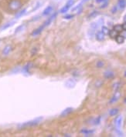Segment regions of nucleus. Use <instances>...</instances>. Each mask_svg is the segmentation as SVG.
Listing matches in <instances>:
<instances>
[{
  "label": "nucleus",
  "mask_w": 126,
  "mask_h": 137,
  "mask_svg": "<svg viewBox=\"0 0 126 137\" xmlns=\"http://www.w3.org/2000/svg\"><path fill=\"white\" fill-rule=\"evenodd\" d=\"M43 119V118L42 116H39L33 120H30V121H28V122L20 124V125L18 126V128L20 129H26V128H29V127L36 126L37 125H39V124L42 122Z\"/></svg>",
  "instance_id": "1"
},
{
  "label": "nucleus",
  "mask_w": 126,
  "mask_h": 137,
  "mask_svg": "<svg viewBox=\"0 0 126 137\" xmlns=\"http://www.w3.org/2000/svg\"><path fill=\"white\" fill-rule=\"evenodd\" d=\"M23 6L21 0H11L8 4V9L10 12H18Z\"/></svg>",
  "instance_id": "2"
},
{
  "label": "nucleus",
  "mask_w": 126,
  "mask_h": 137,
  "mask_svg": "<svg viewBox=\"0 0 126 137\" xmlns=\"http://www.w3.org/2000/svg\"><path fill=\"white\" fill-rule=\"evenodd\" d=\"M74 4V0H69V1L67 2V4L60 10V13H63V14L66 13V12H67V11L71 9V6H73Z\"/></svg>",
  "instance_id": "3"
},
{
  "label": "nucleus",
  "mask_w": 126,
  "mask_h": 137,
  "mask_svg": "<svg viewBox=\"0 0 126 137\" xmlns=\"http://www.w3.org/2000/svg\"><path fill=\"white\" fill-rule=\"evenodd\" d=\"M56 15H57V12H55L54 14H53V15H51V16L50 17H49L43 23V26H44V27H47V26H50V24L52 22H53V20L54 19V18L56 17Z\"/></svg>",
  "instance_id": "4"
},
{
  "label": "nucleus",
  "mask_w": 126,
  "mask_h": 137,
  "mask_svg": "<svg viewBox=\"0 0 126 137\" xmlns=\"http://www.w3.org/2000/svg\"><path fill=\"white\" fill-rule=\"evenodd\" d=\"M73 112H74V109L72 107H67L61 112V113L60 114V117H65L68 115H70L71 113H72Z\"/></svg>",
  "instance_id": "5"
},
{
  "label": "nucleus",
  "mask_w": 126,
  "mask_h": 137,
  "mask_svg": "<svg viewBox=\"0 0 126 137\" xmlns=\"http://www.w3.org/2000/svg\"><path fill=\"white\" fill-rule=\"evenodd\" d=\"M103 23H104V20L103 19H99V20H98L96 22H92L91 25V29L94 30V29H98L100 26H101Z\"/></svg>",
  "instance_id": "6"
},
{
  "label": "nucleus",
  "mask_w": 126,
  "mask_h": 137,
  "mask_svg": "<svg viewBox=\"0 0 126 137\" xmlns=\"http://www.w3.org/2000/svg\"><path fill=\"white\" fill-rule=\"evenodd\" d=\"M122 116H118L115 118V125L118 129H119L122 126Z\"/></svg>",
  "instance_id": "7"
},
{
  "label": "nucleus",
  "mask_w": 126,
  "mask_h": 137,
  "mask_svg": "<svg viewBox=\"0 0 126 137\" xmlns=\"http://www.w3.org/2000/svg\"><path fill=\"white\" fill-rule=\"evenodd\" d=\"M53 11V7L52 5H49L47 7L43 10V13H42V16H48L50 14H51Z\"/></svg>",
  "instance_id": "8"
},
{
  "label": "nucleus",
  "mask_w": 126,
  "mask_h": 137,
  "mask_svg": "<svg viewBox=\"0 0 126 137\" xmlns=\"http://www.w3.org/2000/svg\"><path fill=\"white\" fill-rule=\"evenodd\" d=\"M45 29V27H44L43 25L42 26H40V27H38L37 29H34L33 31V33H31V35L32 36H36V35H40L42 32H43V30Z\"/></svg>",
  "instance_id": "9"
},
{
  "label": "nucleus",
  "mask_w": 126,
  "mask_h": 137,
  "mask_svg": "<svg viewBox=\"0 0 126 137\" xmlns=\"http://www.w3.org/2000/svg\"><path fill=\"white\" fill-rule=\"evenodd\" d=\"M121 97V93L119 92L118 91H116L115 93V95L113 96V97L110 99V101H109V103H115V102H117L119 99H120Z\"/></svg>",
  "instance_id": "10"
},
{
  "label": "nucleus",
  "mask_w": 126,
  "mask_h": 137,
  "mask_svg": "<svg viewBox=\"0 0 126 137\" xmlns=\"http://www.w3.org/2000/svg\"><path fill=\"white\" fill-rule=\"evenodd\" d=\"M105 38V35L101 32V31H98V32L95 33V39L101 42V41H103Z\"/></svg>",
  "instance_id": "11"
},
{
  "label": "nucleus",
  "mask_w": 126,
  "mask_h": 137,
  "mask_svg": "<svg viewBox=\"0 0 126 137\" xmlns=\"http://www.w3.org/2000/svg\"><path fill=\"white\" fill-rule=\"evenodd\" d=\"M80 133L82 134H84L85 136H91L94 133V130L93 129H83L80 130Z\"/></svg>",
  "instance_id": "12"
},
{
  "label": "nucleus",
  "mask_w": 126,
  "mask_h": 137,
  "mask_svg": "<svg viewBox=\"0 0 126 137\" xmlns=\"http://www.w3.org/2000/svg\"><path fill=\"white\" fill-rule=\"evenodd\" d=\"M12 50V46L8 45V46H5L4 49H2V54H3L4 55H8L11 52Z\"/></svg>",
  "instance_id": "13"
},
{
  "label": "nucleus",
  "mask_w": 126,
  "mask_h": 137,
  "mask_svg": "<svg viewBox=\"0 0 126 137\" xmlns=\"http://www.w3.org/2000/svg\"><path fill=\"white\" fill-rule=\"evenodd\" d=\"M71 11H72V12H75V13H77V14H80L81 11H82V3H80L77 6H75L74 8L72 9Z\"/></svg>",
  "instance_id": "14"
},
{
  "label": "nucleus",
  "mask_w": 126,
  "mask_h": 137,
  "mask_svg": "<svg viewBox=\"0 0 126 137\" xmlns=\"http://www.w3.org/2000/svg\"><path fill=\"white\" fill-rule=\"evenodd\" d=\"M104 76L105 79H112L114 78L115 76V73L113 72L112 71H110V70H108L104 72Z\"/></svg>",
  "instance_id": "15"
},
{
  "label": "nucleus",
  "mask_w": 126,
  "mask_h": 137,
  "mask_svg": "<svg viewBox=\"0 0 126 137\" xmlns=\"http://www.w3.org/2000/svg\"><path fill=\"white\" fill-rule=\"evenodd\" d=\"M26 9H23L20 11H18V12H16V14L15 16V18H19L22 17L23 16L26 14Z\"/></svg>",
  "instance_id": "16"
},
{
  "label": "nucleus",
  "mask_w": 126,
  "mask_h": 137,
  "mask_svg": "<svg viewBox=\"0 0 126 137\" xmlns=\"http://www.w3.org/2000/svg\"><path fill=\"white\" fill-rule=\"evenodd\" d=\"M115 41L117 42V43L118 44H122L125 42V37L122 35H118L116 37H115Z\"/></svg>",
  "instance_id": "17"
},
{
  "label": "nucleus",
  "mask_w": 126,
  "mask_h": 137,
  "mask_svg": "<svg viewBox=\"0 0 126 137\" xmlns=\"http://www.w3.org/2000/svg\"><path fill=\"white\" fill-rule=\"evenodd\" d=\"M118 6L120 9H124L126 6V0H118Z\"/></svg>",
  "instance_id": "18"
},
{
  "label": "nucleus",
  "mask_w": 126,
  "mask_h": 137,
  "mask_svg": "<svg viewBox=\"0 0 126 137\" xmlns=\"http://www.w3.org/2000/svg\"><path fill=\"white\" fill-rule=\"evenodd\" d=\"M114 29L115 31H116L117 33H122L123 32V28H122V25H120V24H118V25H115V26H114Z\"/></svg>",
  "instance_id": "19"
},
{
  "label": "nucleus",
  "mask_w": 126,
  "mask_h": 137,
  "mask_svg": "<svg viewBox=\"0 0 126 137\" xmlns=\"http://www.w3.org/2000/svg\"><path fill=\"white\" fill-rule=\"evenodd\" d=\"M16 23V22L15 21H11V22H7L6 24H5L4 26L1 28V30H5V29H8V28H9V27H11L12 25H14Z\"/></svg>",
  "instance_id": "20"
},
{
  "label": "nucleus",
  "mask_w": 126,
  "mask_h": 137,
  "mask_svg": "<svg viewBox=\"0 0 126 137\" xmlns=\"http://www.w3.org/2000/svg\"><path fill=\"white\" fill-rule=\"evenodd\" d=\"M118 112H119L118 109H117V108H113V109H111L109 110V115H110L111 116H116V115L118 113Z\"/></svg>",
  "instance_id": "21"
},
{
  "label": "nucleus",
  "mask_w": 126,
  "mask_h": 137,
  "mask_svg": "<svg viewBox=\"0 0 126 137\" xmlns=\"http://www.w3.org/2000/svg\"><path fill=\"white\" fill-rule=\"evenodd\" d=\"M108 35H109V36L111 37V38L115 39V37L118 35V33H117L116 31H115L114 29H112V30H109Z\"/></svg>",
  "instance_id": "22"
},
{
  "label": "nucleus",
  "mask_w": 126,
  "mask_h": 137,
  "mask_svg": "<svg viewBox=\"0 0 126 137\" xmlns=\"http://www.w3.org/2000/svg\"><path fill=\"white\" fill-rule=\"evenodd\" d=\"M24 28H25V25H24V24L20 25V26H18V27L16 29V30H15V34H17V33H19L22 32V31H23Z\"/></svg>",
  "instance_id": "23"
},
{
  "label": "nucleus",
  "mask_w": 126,
  "mask_h": 137,
  "mask_svg": "<svg viewBox=\"0 0 126 137\" xmlns=\"http://www.w3.org/2000/svg\"><path fill=\"white\" fill-rule=\"evenodd\" d=\"M30 66H31V63H28L26 66H25L23 68V71L25 73H29V69H30Z\"/></svg>",
  "instance_id": "24"
},
{
  "label": "nucleus",
  "mask_w": 126,
  "mask_h": 137,
  "mask_svg": "<svg viewBox=\"0 0 126 137\" xmlns=\"http://www.w3.org/2000/svg\"><path fill=\"white\" fill-rule=\"evenodd\" d=\"M101 116H98L97 118H95V119H94L93 120V124L94 125H99L100 122H101Z\"/></svg>",
  "instance_id": "25"
},
{
  "label": "nucleus",
  "mask_w": 126,
  "mask_h": 137,
  "mask_svg": "<svg viewBox=\"0 0 126 137\" xmlns=\"http://www.w3.org/2000/svg\"><path fill=\"white\" fill-rule=\"evenodd\" d=\"M101 32L106 35H108V33H109V29L108 27L106 26H102L101 27Z\"/></svg>",
  "instance_id": "26"
},
{
  "label": "nucleus",
  "mask_w": 126,
  "mask_h": 137,
  "mask_svg": "<svg viewBox=\"0 0 126 137\" xmlns=\"http://www.w3.org/2000/svg\"><path fill=\"white\" fill-rule=\"evenodd\" d=\"M98 15V11H94L92 12H91V14L88 16V18H94L96 17Z\"/></svg>",
  "instance_id": "27"
},
{
  "label": "nucleus",
  "mask_w": 126,
  "mask_h": 137,
  "mask_svg": "<svg viewBox=\"0 0 126 137\" xmlns=\"http://www.w3.org/2000/svg\"><path fill=\"white\" fill-rule=\"evenodd\" d=\"M104 66V63L103 61H98V62H97V63H96L97 68H102Z\"/></svg>",
  "instance_id": "28"
},
{
  "label": "nucleus",
  "mask_w": 126,
  "mask_h": 137,
  "mask_svg": "<svg viewBox=\"0 0 126 137\" xmlns=\"http://www.w3.org/2000/svg\"><path fill=\"white\" fill-rule=\"evenodd\" d=\"M108 3H109V0H108V1H106V2H103L102 5L100 6V8H101V9H104V8H106L107 6L108 5Z\"/></svg>",
  "instance_id": "29"
},
{
  "label": "nucleus",
  "mask_w": 126,
  "mask_h": 137,
  "mask_svg": "<svg viewBox=\"0 0 126 137\" xmlns=\"http://www.w3.org/2000/svg\"><path fill=\"white\" fill-rule=\"evenodd\" d=\"M74 17V15H66L65 16H64V19H71V18H73Z\"/></svg>",
  "instance_id": "30"
},
{
  "label": "nucleus",
  "mask_w": 126,
  "mask_h": 137,
  "mask_svg": "<svg viewBox=\"0 0 126 137\" xmlns=\"http://www.w3.org/2000/svg\"><path fill=\"white\" fill-rule=\"evenodd\" d=\"M119 87H120V83H115V84L114 85V89H115L116 91H118V89H119Z\"/></svg>",
  "instance_id": "31"
},
{
  "label": "nucleus",
  "mask_w": 126,
  "mask_h": 137,
  "mask_svg": "<svg viewBox=\"0 0 126 137\" xmlns=\"http://www.w3.org/2000/svg\"><path fill=\"white\" fill-rule=\"evenodd\" d=\"M106 1H108V0H96V2L97 3H103V2H106Z\"/></svg>",
  "instance_id": "32"
},
{
  "label": "nucleus",
  "mask_w": 126,
  "mask_h": 137,
  "mask_svg": "<svg viewBox=\"0 0 126 137\" xmlns=\"http://www.w3.org/2000/svg\"><path fill=\"white\" fill-rule=\"evenodd\" d=\"M116 11H117V6H114V8H113L111 10V12L112 13H115Z\"/></svg>",
  "instance_id": "33"
},
{
  "label": "nucleus",
  "mask_w": 126,
  "mask_h": 137,
  "mask_svg": "<svg viewBox=\"0 0 126 137\" xmlns=\"http://www.w3.org/2000/svg\"><path fill=\"white\" fill-rule=\"evenodd\" d=\"M122 26L123 30H124V31H126V22H125L122 25Z\"/></svg>",
  "instance_id": "34"
},
{
  "label": "nucleus",
  "mask_w": 126,
  "mask_h": 137,
  "mask_svg": "<svg viewBox=\"0 0 126 137\" xmlns=\"http://www.w3.org/2000/svg\"><path fill=\"white\" fill-rule=\"evenodd\" d=\"M124 21H125V22H126V15L124 16Z\"/></svg>",
  "instance_id": "35"
},
{
  "label": "nucleus",
  "mask_w": 126,
  "mask_h": 137,
  "mask_svg": "<svg viewBox=\"0 0 126 137\" xmlns=\"http://www.w3.org/2000/svg\"><path fill=\"white\" fill-rule=\"evenodd\" d=\"M88 0H82V2H87Z\"/></svg>",
  "instance_id": "36"
},
{
  "label": "nucleus",
  "mask_w": 126,
  "mask_h": 137,
  "mask_svg": "<svg viewBox=\"0 0 126 137\" xmlns=\"http://www.w3.org/2000/svg\"><path fill=\"white\" fill-rule=\"evenodd\" d=\"M124 103H126V98L124 99Z\"/></svg>",
  "instance_id": "37"
},
{
  "label": "nucleus",
  "mask_w": 126,
  "mask_h": 137,
  "mask_svg": "<svg viewBox=\"0 0 126 137\" xmlns=\"http://www.w3.org/2000/svg\"><path fill=\"white\" fill-rule=\"evenodd\" d=\"M124 76H125V77H126V71L125 72V74H124Z\"/></svg>",
  "instance_id": "38"
},
{
  "label": "nucleus",
  "mask_w": 126,
  "mask_h": 137,
  "mask_svg": "<svg viewBox=\"0 0 126 137\" xmlns=\"http://www.w3.org/2000/svg\"><path fill=\"white\" fill-rule=\"evenodd\" d=\"M123 36H124V37H125H125H126V34H125V35H124Z\"/></svg>",
  "instance_id": "39"
}]
</instances>
